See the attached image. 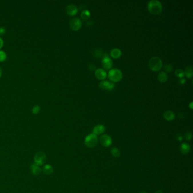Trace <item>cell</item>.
Here are the masks:
<instances>
[{
	"mask_svg": "<svg viewBox=\"0 0 193 193\" xmlns=\"http://www.w3.org/2000/svg\"><path fill=\"white\" fill-rule=\"evenodd\" d=\"M110 55L113 58H118L122 55V52L119 48H113L110 51Z\"/></svg>",
	"mask_w": 193,
	"mask_h": 193,
	"instance_id": "obj_16",
	"label": "cell"
},
{
	"mask_svg": "<svg viewBox=\"0 0 193 193\" xmlns=\"http://www.w3.org/2000/svg\"><path fill=\"white\" fill-rule=\"evenodd\" d=\"M93 134L96 136L103 134L106 131V127L103 125H97L93 129Z\"/></svg>",
	"mask_w": 193,
	"mask_h": 193,
	"instance_id": "obj_12",
	"label": "cell"
},
{
	"mask_svg": "<svg viewBox=\"0 0 193 193\" xmlns=\"http://www.w3.org/2000/svg\"><path fill=\"white\" fill-rule=\"evenodd\" d=\"M155 193H163V192L162 190H158V191H156Z\"/></svg>",
	"mask_w": 193,
	"mask_h": 193,
	"instance_id": "obj_33",
	"label": "cell"
},
{
	"mask_svg": "<svg viewBox=\"0 0 193 193\" xmlns=\"http://www.w3.org/2000/svg\"><path fill=\"white\" fill-rule=\"evenodd\" d=\"M2 69H1V67H0V77H1V75H2Z\"/></svg>",
	"mask_w": 193,
	"mask_h": 193,
	"instance_id": "obj_34",
	"label": "cell"
},
{
	"mask_svg": "<svg viewBox=\"0 0 193 193\" xmlns=\"http://www.w3.org/2000/svg\"><path fill=\"white\" fill-rule=\"evenodd\" d=\"M179 82L181 84H184V83H185V82H186V80H185V79L182 78H180Z\"/></svg>",
	"mask_w": 193,
	"mask_h": 193,
	"instance_id": "obj_30",
	"label": "cell"
},
{
	"mask_svg": "<svg viewBox=\"0 0 193 193\" xmlns=\"http://www.w3.org/2000/svg\"><path fill=\"white\" fill-rule=\"evenodd\" d=\"M193 102H191V103H190L189 106V108H190L191 110H192V109H193Z\"/></svg>",
	"mask_w": 193,
	"mask_h": 193,
	"instance_id": "obj_32",
	"label": "cell"
},
{
	"mask_svg": "<svg viewBox=\"0 0 193 193\" xmlns=\"http://www.w3.org/2000/svg\"><path fill=\"white\" fill-rule=\"evenodd\" d=\"M6 58H7L6 53L3 51H0V62L4 61L5 60H6Z\"/></svg>",
	"mask_w": 193,
	"mask_h": 193,
	"instance_id": "obj_24",
	"label": "cell"
},
{
	"mask_svg": "<svg viewBox=\"0 0 193 193\" xmlns=\"http://www.w3.org/2000/svg\"><path fill=\"white\" fill-rule=\"evenodd\" d=\"M88 69H89V70H91V71H93V70H95V69H96V67H95V66L94 65H93V64H89V65H88Z\"/></svg>",
	"mask_w": 193,
	"mask_h": 193,
	"instance_id": "obj_29",
	"label": "cell"
},
{
	"mask_svg": "<svg viewBox=\"0 0 193 193\" xmlns=\"http://www.w3.org/2000/svg\"><path fill=\"white\" fill-rule=\"evenodd\" d=\"M147 9L150 13L154 15L160 14L163 10L162 3L158 0H151L147 4Z\"/></svg>",
	"mask_w": 193,
	"mask_h": 193,
	"instance_id": "obj_1",
	"label": "cell"
},
{
	"mask_svg": "<svg viewBox=\"0 0 193 193\" xmlns=\"http://www.w3.org/2000/svg\"><path fill=\"white\" fill-rule=\"evenodd\" d=\"M100 143L103 146L107 147L112 144V140L110 136L107 134H103L100 138Z\"/></svg>",
	"mask_w": 193,
	"mask_h": 193,
	"instance_id": "obj_8",
	"label": "cell"
},
{
	"mask_svg": "<svg viewBox=\"0 0 193 193\" xmlns=\"http://www.w3.org/2000/svg\"><path fill=\"white\" fill-rule=\"evenodd\" d=\"M31 170L32 173L35 176H38L41 172V169L40 168V166L35 164V163L31 166Z\"/></svg>",
	"mask_w": 193,
	"mask_h": 193,
	"instance_id": "obj_15",
	"label": "cell"
},
{
	"mask_svg": "<svg viewBox=\"0 0 193 193\" xmlns=\"http://www.w3.org/2000/svg\"><path fill=\"white\" fill-rule=\"evenodd\" d=\"M82 25V21L78 18H73L69 21V26L74 31L79 30Z\"/></svg>",
	"mask_w": 193,
	"mask_h": 193,
	"instance_id": "obj_6",
	"label": "cell"
},
{
	"mask_svg": "<svg viewBox=\"0 0 193 193\" xmlns=\"http://www.w3.org/2000/svg\"><path fill=\"white\" fill-rule=\"evenodd\" d=\"M180 151L181 154L186 155L188 154L190 151V146L189 144L182 143L180 147Z\"/></svg>",
	"mask_w": 193,
	"mask_h": 193,
	"instance_id": "obj_14",
	"label": "cell"
},
{
	"mask_svg": "<svg viewBox=\"0 0 193 193\" xmlns=\"http://www.w3.org/2000/svg\"><path fill=\"white\" fill-rule=\"evenodd\" d=\"M6 29L3 27H0V36L3 35L6 33Z\"/></svg>",
	"mask_w": 193,
	"mask_h": 193,
	"instance_id": "obj_28",
	"label": "cell"
},
{
	"mask_svg": "<svg viewBox=\"0 0 193 193\" xmlns=\"http://www.w3.org/2000/svg\"><path fill=\"white\" fill-rule=\"evenodd\" d=\"M66 10L67 14L70 16H74L76 15L78 11L77 7L74 4H70L67 5Z\"/></svg>",
	"mask_w": 193,
	"mask_h": 193,
	"instance_id": "obj_10",
	"label": "cell"
},
{
	"mask_svg": "<svg viewBox=\"0 0 193 193\" xmlns=\"http://www.w3.org/2000/svg\"><path fill=\"white\" fill-rule=\"evenodd\" d=\"M184 72V75L186 76L188 78H192L193 75V67L192 66H187L185 69Z\"/></svg>",
	"mask_w": 193,
	"mask_h": 193,
	"instance_id": "obj_18",
	"label": "cell"
},
{
	"mask_svg": "<svg viewBox=\"0 0 193 193\" xmlns=\"http://www.w3.org/2000/svg\"><path fill=\"white\" fill-rule=\"evenodd\" d=\"M3 45V41L2 39L0 37V49L2 48Z\"/></svg>",
	"mask_w": 193,
	"mask_h": 193,
	"instance_id": "obj_31",
	"label": "cell"
},
{
	"mask_svg": "<svg viewBox=\"0 0 193 193\" xmlns=\"http://www.w3.org/2000/svg\"><path fill=\"white\" fill-rule=\"evenodd\" d=\"M90 16H91L90 11L86 9L83 10L81 14V17L83 20H87L89 18Z\"/></svg>",
	"mask_w": 193,
	"mask_h": 193,
	"instance_id": "obj_20",
	"label": "cell"
},
{
	"mask_svg": "<svg viewBox=\"0 0 193 193\" xmlns=\"http://www.w3.org/2000/svg\"><path fill=\"white\" fill-rule=\"evenodd\" d=\"M174 74H175V75L177 77H178L180 78H182L184 77V71L182 69H179V68L176 69Z\"/></svg>",
	"mask_w": 193,
	"mask_h": 193,
	"instance_id": "obj_22",
	"label": "cell"
},
{
	"mask_svg": "<svg viewBox=\"0 0 193 193\" xmlns=\"http://www.w3.org/2000/svg\"><path fill=\"white\" fill-rule=\"evenodd\" d=\"M46 159V155L45 153L42 151L37 152L34 156L35 164L39 166H43L45 163Z\"/></svg>",
	"mask_w": 193,
	"mask_h": 193,
	"instance_id": "obj_5",
	"label": "cell"
},
{
	"mask_svg": "<svg viewBox=\"0 0 193 193\" xmlns=\"http://www.w3.org/2000/svg\"><path fill=\"white\" fill-rule=\"evenodd\" d=\"M176 139L179 142H181L183 140V137L181 135V134H180V133L177 134V135L176 136Z\"/></svg>",
	"mask_w": 193,
	"mask_h": 193,
	"instance_id": "obj_27",
	"label": "cell"
},
{
	"mask_svg": "<svg viewBox=\"0 0 193 193\" xmlns=\"http://www.w3.org/2000/svg\"><path fill=\"white\" fill-rule=\"evenodd\" d=\"M192 137H193L192 133L190 132H186L185 134V138L187 140H190L192 139Z\"/></svg>",
	"mask_w": 193,
	"mask_h": 193,
	"instance_id": "obj_26",
	"label": "cell"
},
{
	"mask_svg": "<svg viewBox=\"0 0 193 193\" xmlns=\"http://www.w3.org/2000/svg\"><path fill=\"white\" fill-rule=\"evenodd\" d=\"M43 171L44 174L47 175H50L52 174L53 172V169L52 166L49 164H46L43 166Z\"/></svg>",
	"mask_w": 193,
	"mask_h": 193,
	"instance_id": "obj_19",
	"label": "cell"
},
{
	"mask_svg": "<svg viewBox=\"0 0 193 193\" xmlns=\"http://www.w3.org/2000/svg\"><path fill=\"white\" fill-rule=\"evenodd\" d=\"M40 110V107L38 105H36L33 107V108L32 110V112L33 114H37L39 113Z\"/></svg>",
	"mask_w": 193,
	"mask_h": 193,
	"instance_id": "obj_25",
	"label": "cell"
},
{
	"mask_svg": "<svg viewBox=\"0 0 193 193\" xmlns=\"http://www.w3.org/2000/svg\"><path fill=\"white\" fill-rule=\"evenodd\" d=\"M95 74L96 77L98 79H100V80H103L106 79L107 75V72L103 69H102V68L97 69L95 70Z\"/></svg>",
	"mask_w": 193,
	"mask_h": 193,
	"instance_id": "obj_11",
	"label": "cell"
},
{
	"mask_svg": "<svg viewBox=\"0 0 193 193\" xmlns=\"http://www.w3.org/2000/svg\"><path fill=\"white\" fill-rule=\"evenodd\" d=\"M168 75L164 71H162L159 73L158 75V79L159 81L161 83H165L168 80Z\"/></svg>",
	"mask_w": 193,
	"mask_h": 193,
	"instance_id": "obj_17",
	"label": "cell"
},
{
	"mask_svg": "<svg viewBox=\"0 0 193 193\" xmlns=\"http://www.w3.org/2000/svg\"><path fill=\"white\" fill-rule=\"evenodd\" d=\"M111 154L114 158H119L121 155L120 151L116 147H113L112 148Z\"/></svg>",
	"mask_w": 193,
	"mask_h": 193,
	"instance_id": "obj_21",
	"label": "cell"
},
{
	"mask_svg": "<svg viewBox=\"0 0 193 193\" xmlns=\"http://www.w3.org/2000/svg\"><path fill=\"white\" fill-rule=\"evenodd\" d=\"M100 87L105 90H112L115 87L114 83L110 82L108 81H102L99 83Z\"/></svg>",
	"mask_w": 193,
	"mask_h": 193,
	"instance_id": "obj_9",
	"label": "cell"
},
{
	"mask_svg": "<svg viewBox=\"0 0 193 193\" xmlns=\"http://www.w3.org/2000/svg\"><path fill=\"white\" fill-rule=\"evenodd\" d=\"M163 69H164V71L166 72V73H170L173 70V66L171 65H170V64H166L165 65H164Z\"/></svg>",
	"mask_w": 193,
	"mask_h": 193,
	"instance_id": "obj_23",
	"label": "cell"
},
{
	"mask_svg": "<svg viewBox=\"0 0 193 193\" xmlns=\"http://www.w3.org/2000/svg\"><path fill=\"white\" fill-rule=\"evenodd\" d=\"M163 117L166 121H171L175 118V114L172 110H166L164 113Z\"/></svg>",
	"mask_w": 193,
	"mask_h": 193,
	"instance_id": "obj_13",
	"label": "cell"
},
{
	"mask_svg": "<svg viewBox=\"0 0 193 193\" xmlns=\"http://www.w3.org/2000/svg\"><path fill=\"white\" fill-rule=\"evenodd\" d=\"M84 144L88 148L95 147L98 143V138L95 134L91 133L88 135L84 139Z\"/></svg>",
	"mask_w": 193,
	"mask_h": 193,
	"instance_id": "obj_4",
	"label": "cell"
},
{
	"mask_svg": "<svg viewBox=\"0 0 193 193\" xmlns=\"http://www.w3.org/2000/svg\"><path fill=\"white\" fill-rule=\"evenodd\" d=\"M148 66L150 69L154 71H158L163 67V62L158 57H153L148 61Z\"/></svg>",
	"mask_w": 193,
	"mask_h": 193,
	"instance_id": "obj_2",
	"label": "cell"
},
{
	"mask_svg": "<svg viewBox=\"0 0 193 193\" xmlns=\"http://www.w3.org/2000/svg\"><path fill=\"white\" fill-rule=\"evenodd\" d=\"M108 78L113 83L120 82L123 77L122 71L118 69H112L110 70L108 74Z\"/></svg>",
	"mask_w": 193,
	"mask_h": 193,
	"instance_id": "obj_3",
	"label": "cell"
},
{
	"mask_svg": "<svg viewBox=\"0 0 193 193\" xmlns=\"http://www.w3.org/2000/svg\"><path fill=\"white\" fill-rule=\"evenodd\" d=\"M102 65L106 69H110L113 66V61L108 54H104L102 55Z\"/></svg>",
	"mask_w": 193,
	"mask_h": 193,
	"instance_id": "obj_7",
	"label": "cell"
},
{
	"mask_svg": "<svg viewBox=\"0 0 193 193\" xmlns=\"http://www.w3.org/2000/svg\"><path fill=\"white\" fill-rule=\"evenodd\" d=\"M138 193H147L146 192H144V191H142V192H139Z\"/></svg>",
	"mask_w": 193,
	"mask_h": 193,
	"instance_id": "obj_35",
	"label": "cell"
}]
</instances>
